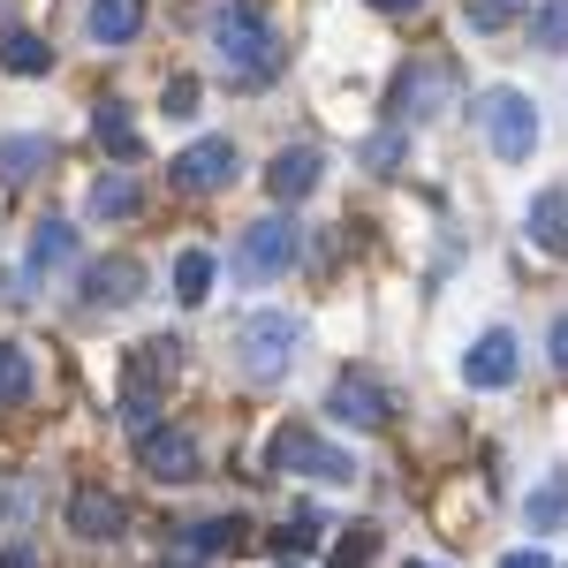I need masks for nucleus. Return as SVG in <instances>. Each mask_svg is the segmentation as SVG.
<instances>
[{
	"mask_svg": "<svg viewBox=\"0 0 568 568\" xmlns=\"http://www.w3.org/2000/svg\"><path fill=\"white\" fill-rule=\"evenodd\" d=\"M144 296V265L130 258V251H114V258L84 265V311H122Z\"/></svg>",
	"mask_w": 568,
	"mask_h": 568,
	"instance_id": "10",
	"label": "nucleus"
},
{
	"mask_svg": "<svg viewBox=\"0 0 568 568\" xmlns=\"http://www.w3.org/2000/svg\"><path fill=\"white\" fill-rule=\"evenodd\" d=\"M372 554H379V530L372 524H349L334 538V568H372Z\"/></svg>",
	"mask_w": 568,
	"mask_h": 568,
	"instance_id": "27",
	"label": "nucleus"
},
{
	"mask_svg": "<svg viewBox=\"0 0 568 568\" xmlns=\"http://www.w3.org/2000/svg\"><path fill=\"white\" fill-rule=\"evenodd\" d=\"M524 227H530V243H538L546 258H568V190H538Z\"/></svg>",
	"mask_w": 568,
	"mask_h": 568,
	"instance_id": "15",
	"label": "nucleus"
},
{
	"mask_svg": "<svg viewBox=\"0 0 568 568\" xmlns=\"http://www.w3.org/2000/svg\"><path fill=\"white\" fill-rule=\"evenodd\" d=\"M91 130H99V144H106L114 160H136V152H144V136H136V122H130V106H122V99H99Z\"/></svg>",
	"mask_w": 568,
	"mask_h": 568,
	"instance_id": "20",
	"label": "nucleus"
},
{
	"mask_svg": "<svg viewBox=\"0 0 568 568\" xmlns=\"http://www.w3.org/2000/svg\"><path fill=\"white\" fill-rule=\"evenodd\" d=\"M561 524H568V470H554L530 493V530H561Z\"/></svg>",
	"mask_w": 568,
	"mask_h": 568,
	"instance_id": "25",
	"label": "nucleus"
},
{
	"mask_svg": "<svg viewBox=\"0 0 568 568\" xmlns=\"http://www.w3.org/2000/svg\"><path fill=\"white\" fill-rule=\"evenodd\" d=\"M530 45H538V53H561L568 45V0H546V8L530 16Z\"/></svg>",
	"mask_w": 568,
	"mask_h": 568,
	"instance_id": "26",
	"label": "nucleus"
},
{
	"mask_svg": "<svg viewBox=\"0 0 568 568\" xmlns=\"http://www.w3.org/2000/svg\"><path fill=\"white\" fill-rule=\"evenodd\" d=\"M0 69H16V77H45V69H53V45H39L31 31H0Z\"/></svg>",
	"mask_w": 568,
	"mask_h": 568,
	"instance_id": "22",
	"label": "nucleus"
},
{
	"mask_svg": "<svg viewBox=\"0 0 568 568\" xmlns=\"http://www.w3.org/2000/svg\"><path fill=\"white\" fill-rule=\"evenodd\" d=\"M213 53L227 69V84H265L281 69V45H273V23H265L251 0H227L213 16Z\"/></svg>",
	"mask_w": 568,
	"mask_h": 568,
	"instance_id": "1",
	"label": "nucleus"
},
{
	"mask_svg": "<svg viewBox=\"0 0 568 568\" xmlns=\"http://www.w3.org/2000/svg\"><path fill=\"white\" fill-rule=\"evenodd\" d=\"M0 568H45V561H39V546H8V554H0Z\"/></svg>",
	"mask_w": 568,
	"mask_h": 568,
	"instance_id": "33",
	"label": "nucleus"
},
{
	"mask_svg": "<svg viewBox=\"0 0 568 568\" xmlns=\"http://www.w3.org/2000/svg\"><path fill=\"white\" fill-rule=\"evenodd\" d=\"M478 122H485V144H493V160H508V168H524L530 152H538V106H530L516 84H493L478 99Z\"/></svg>",
	"mask_w": 568,
	"mask_h": 568,
	"instance_id": "4",
	"label": "nucleus"
},
{
	"mask_svg": "<svg viewBox=\"0 0 568 568\" xmlns=\"http://www.w3.org/2000/svg\"><path fill=\"white\" fill-rule=\"evenodd\" d=\"M409 568H433V561H409Z\"/></svg>",
	"mask_w": 568,
	"mask_h": 568,
	"instance_id": "35",
	"label": "nucleus"
},
{
	"mask_svg": "<svg viewBox=\"0 0 568 568\" xmlns=\"http://www.w3.org/2000/svg\"><path fill=\"white\" fill-rule=\"evenodd\" d=\"M160 106H168L175 122H190V114H197V77H168V91H160Z\"/></svg>",
	"mask_w": 568,
	"mask_h": 568,
	"instance_id": "29",
	"label": "nucleus"
},
{
	"mask_svg": "<svg viewBox=\"0 0 568 568\" xmlns=\"http://www.w3.org/2000/svg\"><path fill=\"white\" fill-rule=\"evenodd\" d=\"M455 61H409L402 77H394V122H433L439 106H455Z\"/></svg>",
	"mask_w": 568,
	"mask_h": 568,
	"instance_id": "6",
	"label": "nucleus"
},
{
	"mask_svg": "<svg viewBox=\"0 0 568 568\" xmlns=\"http://www.w3.org/2000/svg\"><path fill=\"white\" fill-rule=\"evenodd\" d=\"M144 31V0H91V39L99 45H130Z\"/></svg>",
	"mask_w": 568,
	"mask_h": 568,
	"instance_id": "19",
	"label": "nucleus"
},
{
	"mask_svg": "<svg viewBox=\"0 0 568 568\" xmlns=\"http://www.w3.org/2000/svg\"><path fill=\"white\" fill-rule=\"evenodd\" d=\"M273 470H288V478H326V485H349L356 478L349 455L326 447L318 433H304V425H281V433H273Z\"/></svg>",
	"mask_w": 568,
	"mask_h": 568,
	"instance_id": "7",
	"label": "nucleus"
},
{
	"mask_svg": "<svg viewBox=\"0 0 568 568\" xmlns=\"http://www.w3.org/2000/svg\"><path fill=\"white\" fill-rule=\"evenodd\" d=\"M296 258H304V227H296L288 213L251 220V227H243V243H235V273H243V281H281Z\"/></svg>",
	"mask_w": 568,
	"mask_h": 568,
	"instance_id": "5",
	"label": "nucleus"
},
{
	"mask_svg": "<svg viewBox=\"0 0 568 568\" xmlns=\"http://www.w3.org/2000/svg\"><path fill=\"white\" fill-rule=\"evenodd\" d=\"M516 364H524V356H516V334H508V326H493V334L470 342L463 379H470V387H508V379H516Z\"/></svg>",
	"mask_w": 568,
	"mask_h": 568,
	"instance_id": "12",
	"label": "nucleus"
},
{
	"mask_svg": "<svg viewBox=\"0 0 568 568\" xmlns=\"http://www.w3.org/2000/svg\"><path fill=\"white\" fill-rule=\"evenodd\" d=\"M387 394L372 387V379H356V372H342V379H334V394H326V417H334V425H356V433H379V425H387Z\"/></svg>",
	"mask_w": 568,
	"mask_h": 568,
	"instance_id": "11",
	"label": "nucleus"
},
{
	"mask_svg": "<svg viewBox=\"0 0 568 568\" xmlns=\"http://www.w3.org/2000/svg\"><path fill=\"white\" fill-rule=\"evenodd\" d=\"M524 16V0H463V23L470 31H508Z\"/></svg>",
	"mask_w": 568,
	"mask_h": 568,
	"instance_id": "28",
	"label": "nucleus"
},
{
	"mask_svg": "<svg viewBox=\"0 0 568 568\" xmlns=\"http://www.w3.org/2000/svg\"><path fill=\"white\" fill-rule=\"evenodd\" d=\"M364 160H372V168H379V175H394V160H402V136H372V144H364Z\"/></svg>",
	"mask_w": 568,
	"mask_h": 568,
	"instance_id": "30",
	"label": "nucleus"
},
{
	"mask_svg": "<svg viewBox=\"0 0 568 568\" xmlns=\"http://www.w3.org/2000/svg\"><path fill=\"white\" fill-rule=\"evenodd\" d=\"M175 296L190 311L213 296V251H182V258H175Z\"/></svg>",
	"mask_w": 568,
	"mask_h": 568,
	"instance_id": "24",
	"label": "nucleus"
},
{
	"mask_svg": "<svg viewBox=\"0 0 568 568\" xmlns=\"http://www.w3.org/2000/svg\"><path fill=\"white\" fill-rule=\"evenodd\" d=\"M243 546V524H182V538H175V568H197V561H213V554H235Z\"/></svg>",
	"mask_w": 568,
	"mask_h": 568,
	"instance_id": "16",
	"label": "nucleus"
},
{
	"mask_svg": "<svg viewBox=\"0 0 568 568\" xmlns=\"http://www.w3.org/2000/svg\"><path fill=\"white\" fill-rule=\"evenodd\" d=\"M144 205V190H136L130 168H106V175L91 182V220H130Z\"/></svg>",
	"mask_w": 568,
	"mask_h": 568,
	"instance_id": "18",
	"label": "nucleus"
},
{
	"mask_svg": "<svg viewBox=\"0 0 568 568\" xmlns=\"http://www.w3.org/2000/svg\"><path fill=\"white\" fill-rule=\"evenodd\" d=\"M546 349H554V364H561V372H568V311H561V318H554V334H546Z\"/></svg>",
	"mask_w": 568,
	"mask_h": 568,
	"instance_id": "32",
	"label": "nucleus"
},
{
	"mask_svg": "<svg viewBox=\"0 0 568 568\" xmlns=\"http://www.w3.org/2000/svg\"><path fill=\"white\" fill-rule=\"evenodd\" d=\"M235 356H243V372H251L258 387L288 379L296 356H304V318H288V311H251L243 334H235Z\"/></svg>",
	"mask_w": 568,
	"mask_h": 568,
	"instance_id": "3",
	"label": "nucleus"
},
{
	"mask_svg": "<svg viewBox=\"0 0 568 568\" xmlns=\"http://www.w3.org/2000/svg\"><path fill=\"white\" fill-rule=\"evenodd\" d=\"M136 463L152 470L160 485H190L197 470H205V455H197V439L182 433V425H152V433L136 439Z\"/></svg>",
	"mask_w": 568,
	"mask_h": 568,
	"instance_id": "9",
	"label": "nucleus"
},
{
	"mask_svg": "<svg viewBox=\"0 0 568 568\" xmlns=\"http://www.w3.org/2000/svg\"><path fill=\"white\" fill-rule=\"evenodd\" d=\"M235 168H243V160H235V144H227V136H197L190 152L168 160V182L190 190V197H220V190L235 182Z\"/></svg>",
	"mask_w": 568,
	"mask_h": 568,
	"instance_id": "8",
	"label": "nucleus"
},
{
	"mask_svg": "<svg viewBox=\"0 0 568 568\" xmlns=\"http://www.w3.org/2000/svg\"><path fill=\"white\" fill-rule=\"evenodd\" d=\"M31 387H39V372H31V356H23V349H8V342H0V409H23V402H31Z\"/></svg>",
	"mask_w": 568,
	"mask_h": 568,
	"instance_id": "23",
	"label": "nucleus"
},
{
	"mask_svg": "<svg viewBox=\"0 0 568 568\" xmlns=\"http://www.w3.org/2000/svg\"><path fill=\"white\" fill-rule=\"evenodd\" d=\"M77 258V227L69 220H39L31 227V258H23V273L39 281V273H53V265H69Z\"/></svg>",
	"mask_w": 568,
	"mask_h": 568,
	"instance_id": "17",
	"label": "nucleus"
},
{
	"mask_svg": "<svg viewBox=\"0 0 568 568\" xmlns=\"http://www.w3.org/2000/svg\"><path fill=\"white\" fill-rule=\"evenodd\" d=\"M175 372H182V342H175V334H152V342H136V349H130L122 417H130V433H136V439L152 433V417H160V394L175 387Z\"/></svg>",
	"mask_w": 568,
	"mask_h": 568,
	"instance_id": "2",
	"label": "nucleus"
},
{
	"mask_svg": "<svg viewBox=\"0 0 568 568\" xmlns=\"http://www.w3.org/2000/svg\"><path fill=\"white\" fill-rule=\"evenodd\" d=\"M122 524H130V508H122L106 485H84V493L69 500V530H77V538H122Z\"/></svg>",
	"mask_w": 568,
	"mask_h": 568,
	"instance_id": "14",
	"label": "nucleus"
},
{
	"mask_svg": "<svg viewBox=\"0 0 568 568\" xmlns=\"http://www.w3.org/2000/svg\"><path fill=\"white\" fill-rule=\"evenodd\" d=\"M39 168H53L45 136H0V182H31Z\"/></svg>",
	"mask_w": 568,
	"mask_h": 568,
	"instance_id": "21",
	"label": "nucleus"
},
{
	"mask_svg": "<svg viewBox=\"0 0 568 568\" xmlns=\"http://www.w3.org/2000/svg\"><path fill=\"white\" fill-rule=\"evenodd\" d=\"M372 8H379V16H417L425 0H372Z\"/></svg>",
	"mask_w": 568,
	"mask_h": 568,
	"instance_id": "34",
	"label": "nucleus"
},
{
	"mask_svg": "<svg viewBox=\"0 0 568 568\" xmlns=\"http://www.w3.org/2000/svg\"><path fill=\"white\" fill-rule=\"evenodd\" d=\"M500 568H554V561H546L538 546H516V554H500Z\"/></svg>",
	"mask_w": 568,
	"mask_h": 568,
	"instance_id": "31",
	"label": "nucleus"
},
{
	"mask_svg": "<svg viewBox=\"0 0 568 568\" xmlns=\"http://www.w3.org/2000/svg\"><path fill=\"white\" fill-rule=\"evenodd\" d=\"M318 175H326V160H318L311 144H288V152H273V168H265V190H273L281 205H296V197H311V190H318Z\"/></svg>",
	"mask_w": 568,
	"mask_h": 568,
	"instance_id": "13",
	"label": "nucleus"
}]
</instances>
